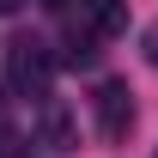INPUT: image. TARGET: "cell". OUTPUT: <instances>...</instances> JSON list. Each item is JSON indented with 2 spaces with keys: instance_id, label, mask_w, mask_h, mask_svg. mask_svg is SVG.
I'll return each mask as SVG.
<instances>
[{
  "instance_id": "cell-1",
  "label": "cell",
  "mask_w": 158,
  "mask_h": 158,
  "mask_svg": "<svg viewBox=\"0 0 158 158\" xmlns=\"http://www.w3.org/2000/svg\"><path fill=\"white\" fill-rule=\"evenodd\" d=\"M49 79H55V55H49V43L19 37V43H12V85L31 91V98H43V91H49Z\"/></svg>"
},
{
  "instance_id": "cell-2",
  "label": "cell",
  "mask_w": 158,
  "mask_h": 158,
  "mask_svg": "<svg viewBox=\"0 0 158 158\" xmlns=\"http://www.w3.org/2000/svg\"><path fill=\"white\" fill-rule=\"evenodd\" d=\"M91 116H98L103 140H128V128H134V91H128L122 79H103L98 98H91Z\"/></svg>"
},
{
  "instance_id": "cell-5",
  "label": "cell",
  "mask_w": 158,
  "mask_h": 158,
  "mask_svg": "<svg viewBox=\"0 0 158 158\" xmlns=\"http://www.w3.org/2000/svg\"><path fill=\"white\" fill-rule=\"evenodd\" d=\"M146 61H152V67H158V24H152V31H146Z\"/></svg>"
},
{
  "instance_id": "cell-6",
  "label": "cell",
  "mask_w": 158,
  "mask_h": 158,
  "mask_svg": "<svg viewBox=\"0 0 158 158\" xmlns=\"http://www.w3.org/2000/svg\"><path fill=\"white\" fill-rule=\"evenodd\" d=\"M19 6H24V0H0V12H19Z\"/></svg>"
},
{
  "instance_id": "cell-4",
  "label": "cell",
  "mask_w": 158,
  "mask_h": 158,
  "mask_svg": "<svg viewBox=\"0 0 158 158\" xmlns=\"http://www.w3.org/2000/svg\"><path fill=\"white\" fill-rule=\"evenodd\" d=\"M43 140H49V146H73V116L49 103V110H43Z\"/></svg>"
},
{
  "instance_id": "cell-3",
  "label": "cell",
  "mask_w": 158,
  "mask_h": 158,
  "mask_svg": "<svg viewBox=\"0 0 158 158\" xmlns=\"http://www.w3.org/2000/svg\"><path fill=\"white\" fill-rule=\"evenodd\" d=\"M85 19H91V37H122L128 31V0H85Z\"/></svg>"
}]
</instances>
